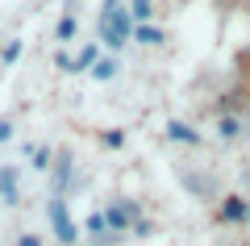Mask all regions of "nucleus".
<instances>
[{"label": "nucleus", "instance_id": "obj_1", "mask_svg": "<svg viewBox=\"0 0 250 246\" xmlns=\"http://www.w3.org/2000/svg\"><path fill=\"white\" fill-rule=\"evenodd\" d=\"M134 29H138V21H134V13H129V4H125V9H113V13H100V42H104L108 50H121V46L134 38Z\"/></svg>", "mask_w": 250, "mask_h": 246}, {"label": "nucleus", "instance_id": "obj_2", "mask_svg": "<svg viewBox=\"0 0 250 246\" xmlns=\"http://www.w3.org/2000/svg\"><path fill=\"white\" fill-rule=\"evenodd\" d=\"M46 217H50V229H54V238H59L62 246H75V242H80V225L71 221V213H67V201H62V196H50Z\"/></svg>", "mask_w": 250, "mask_h": 246}, {"label": "nucleus", "instance_id": "obj_3", "mask_svg": "<svg viewBox=\"0 0 250 246\" xmlns=\"http://www.w3.org/2000/svg\"><path fill=\"white\" fill-rule=\"evenodd\" d=\"M104 217H108V234H113V238H117V234H129V229L142 221L134 201H113V204L104 209Z\"/></svg>", "mask_w": 250, "mask_h": 246}, {"label": "nucleus", "instance_id": "obj_4", "mask_svg": "<svg viewBox=\"0 0 250 246\" xmlns=\"http://www.w3.org/2000/svg\"><path fill=\"white\" fill-rule=\"evenodd\" d=\"M0 204H9V209L21 204V171L13 167V163L0 167Z\"/></svg>", "mask_w": 250, "mask_h": 246}, {"label": "nucleus", "instance_id": "obj_5", "mask_svg": "<svg viewBox=\"0 0 250 246\" xmlns=\"http://www.w3.org/2000/svg\"><path fill=\"white\" fill-rule=\"evenodd\" d=\"M217 217H221V221H238V225H246V221H250V204H246V196H225V201L217 204Z\"/></svg>", "mask_w": 250, "mask_h": 246}, {"label": "nucleus", "instance_id": "obj_6", "mask_svg": "<svg viewBox=\"0 0 250 246\" xmlns=\"http://www.w3.org/2000/svg\"><path fill=\"white\" fill-rule=\"evenodd\" d=\"M67 179H71V150H62L54 158V184H50V196H62L67 192Z\"/></svg>", "mask_w": 250, "mask_h": 246}, {"label": "nucleus", "instance_id": "obj_7", "mask_svg": "<svg viewBox=\"0 0 250 246\" xmlns=\"http://www.w3.org/2000/svg\"><path fill=\"white\" fill-rule=\"evenodd\" d=\"M96 63H100V50H96V42H92V46H83V50H80V54L71 59V67H67V75H80V71H92Z\"/></svg>", "mask_w": 250, "mask_h": 246}, {"label": "nucleus", "instance_id": "obj_8", "mask_svg": "<svg viewBox=\"0 0 250 246\" xmlns=\"http://www.w3.org/2000/svg\"><path fill=\"white\" fill-rule=\"evenodd\" d=\"M167 138L171 142H184V146H200V134L192 130L188 121H167Z\"/></svg>", "mask_w": 250, "mask_h": 246}, {"label": "nucleus", "instance_id": "obj_9", "mask_svg": "<svg viewBox=\"0 0 250 246\" xmlns=\"http://www.w3.org/2000/svg\"><path fill=\"white\" fill-rule=\"evenodd\" d=\"M83 229H88V238H92V242H96V238H113V234H108V217H104V209L88 213V221H83Z\"/></svg>", "mask_w": 250, "mask_h": 246}, {"label": "nucleus", "instance_id": "obj_10", "mask_svg": "<svg viewBox=\"0 0 250 246\" xmlns=\"http://www.w3.org/2000/svg\"><path fill=\"white\" fill-rule=\"evenodd\" d=\"M50 146H42V142H38V146H29V167H34V171H46V167H54V163H50Z\"/></svg>", "mask_w": 250, "mask_h": 246}, {"label": "nucleus", "instance_id": "obj_11", "mask_svg": "<svg viewBox=\"0 0 250 246\" xmlns=\"http://www.w3.org/2000/svg\"><path fill=\"white\" fill-rule=\"evenodd\" d=\"M117 71H121V59H117V54H104V59L92 67V75H96V79H113Z\"/></svg>", "mask_w": 250, "mask_h": 246}, {"label": "nucleus", "instance_id": "obj_12", "mask_svg": "<svg viewBox=\"0 0 250 246\" xmlns=\"http://www.w3.org/2000/svg\"><path fill=\"white\" fill-rule=\"evenodd\" d=\"M134 42H142V46H159V42H163V29L146 21V25H138V29H134Z\"/></svg>", "mask_w": 250, "mask_h": 246}, {"label": "nucleus", "instance_id": "obj_13", "mask_svg": "<svg viewBox=\"0 0 250 246\" xmlns=\"http://www.w3.org/2000/svg\"><path fill=\"white\" fill-rule=\"evenodd\" d=\"M75 34H80V21H75L71 13H67V17H59V25H54V38H59V42H71Z\"/></svg>", "mask_w": 250, "mask_h": 246}, {"label": "nucleus", "instance_id": "obj_14", "mask_svg": "<svg viewBox=\"0 0 250 246\" xmlns=\"http://www.w3.org/2000/svg\"><path fill=\"white\" fill-rule=\"evenodd\" d=\"M238 134H246V125H242V117H221V138L233 142Z\"/></svg>", "mask_w": 250, "mask_h": 246}, {"label": "nucleus", "instance_id": "obj_15", "mask_svg": "<svg viewBox=\"0 0 250 246\" xmlns=\"http://www.w3.org/2000/svg\"><path fill=\"white\" fill-rule=\"evenodd\" d=\"M17 59H21V38H9V42H4V50H0V63H4V67H13Z\"/></svg>", "mask_w": 250, "mask_h": 246}, {"label": "nucleus", "instance_id": "obj_16", "mask_svg": "<svg viewBox=\"0 0 250 246\" xmlns=\"http://www.w3.org/2000/svg\"><path fill=\"white\" fill-rule=\"evenodd\" d=\"M150 9H154V0H129V13H134V21H138V25H146Z\"/></svg>", "mask_w": 250, "mask_h": 246}, {"label": "nucleus", "instance_id": "obj_17", "mask_svg": "<svg viewBox=\"0 0 250 246\" xmlns=\"http://www.w3.org/2000/svg\"><path fill=\"white\" fill-rule=\"evenodd\" d=\"M104 146H113V150L125 146V134H121V130H108V134H104Z\"/></svg>", "mask_w": 250, "mask_h": 246}, {"label": "nucleus", "instance_id": "obj_18", "mask_svg": "<svg viewBox=\"0 0 250 246\" xmlns=\"http://www.w3.org/2000/svg\"><path fill=\"white\" fill-rule=\"evenodd\" d=\"M9 138H13V121H9V117H0V146H4Z\"/></svg>", "mask_w": 250, "mask_h": 246}, {"label": "nucleus", "instance_id": "obj_19", "mask_svg": "<svg viewBox=\"0 0 250 246\" xmlns=\"http://www.w3.org/2000/svg\"><path fill=\"white\" fill-rule=\"evenodd\" d=\"M17 246H42V238H38V234H21Z\"/></svg>", "mask_w": 250, "mask_h": 246}, {"label": "nucleus", "instance_id": "obj_20", "mask_svg": "<svg viewBox=\"0 0 250 246\" xmlns=\"http://www.w3.org/2000/svg\"><path fill=\"white\" fill-rule=\"evenodd\" d=\"M113 9H125V0H104V9H100V13H113Z\"/></svg>", "mask_w": 250, "mask_h": 246}, {"label": "nucleus", "instance_id": "obj_21", "mask_svg": "<svg viewBox=\"0 0 250 246\" xmlns=\"http://www.w3.org/2000/svg\"><path fill=\"white\" fill-rule=\"evenodd\" d=\"M242 125H246V134H250V117H242Z\"/></svg>", "mask_w": 250, "mask_h": 246}]
</instances>
